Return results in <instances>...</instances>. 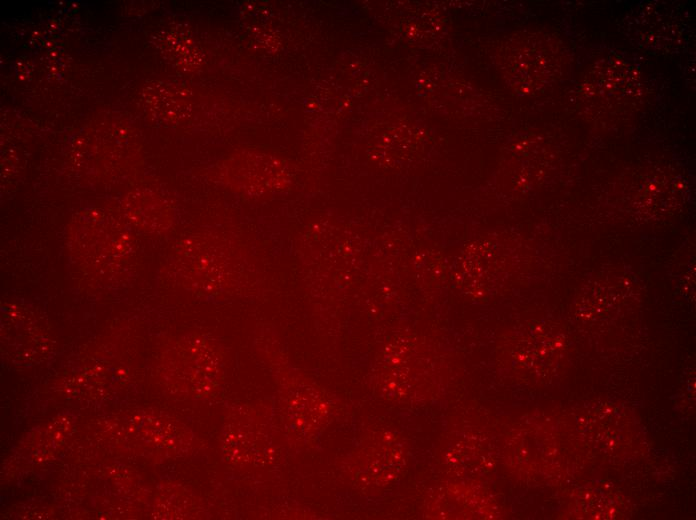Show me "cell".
Returning <instances> with one entry per match:
<instances>
[{"label":"cell","instance_id":"cell-1","mask_svg":"<svg viewBox=\"0 0 696 520\" xmlns=\"http://www.w3.org/2000/svg\"><path fill=\"white\" fill-rule=\"evenodd\" d=\"M175 260L183 278L208 289H224L250 276L246 253L234 244L188 241L181 244Z\"/></svg>","mask_w":696,"mask_h":520},{"label":"cell","instance_id":"cell-2","mask_svg":"<svg viewBox=\"0 0 696 520\" xmlns=\"http://www.w3.org/2000/svg\"><path fill=\"white\" fill-rule=\"evenodd\" d=\"M233 166L231 182L247 194L272 193L283 189L288 181L283 164L265 155L246 154Z\"/></svg>","mask_w":696,"mask_h":520}]
</instances>
